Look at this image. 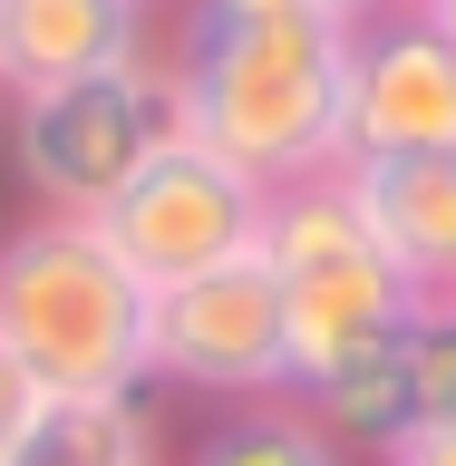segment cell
Returning a JSON list of instances; mask_svg holds the SVG:
<instances>
[{"instance_id":"9c48e42d","label":"cell","mask_w":456,"mask_h":466,"mask_svg":"<svg viewBox=\"0 0 456 466\" xmlns=\"http://www.w3.org/2000/svg\"><path fill=\"white\" fill-rule=\"evenodd\" d=\"M146 58V0H0V97Z\"/></svg>"},{"instance_id":"30bf717a","label":"cell","mask_w":456,"mask_h":466,"mask_svg":"<svg viewBox=\"0 0 456 466\" xmlns=\"http://www.w3.org/2000/svg\"><path fill=\"white\" fill-rule=\"evenodd\" d=\"M0 466H156L146 389H49Z\"/></svg>"},{"instance_id":"4fadbf2b","label":"cell","mask_w":456,"mask_h":466,"mask_svg":"<svg viewBox=\"0 0 456 466\" xmlns=\"http://www.w3.org/2000/svg\"><path fill=\"white\" fill-rule=\"evenodd\" d=\"M301 10H320V0H185V29H262V20H301Z\"/></svg>"},{"instance_id":"9a60e30c","label":"cell","mask_w":456,"mask_h":466,"mask_svg":"<svg viewBox=\"0 0 456 466\" xmlns=\"http://www.w3.org/2000/svg\"><path fill=\"white\" fill-rule=\"evenodd\" d=\"M379 466H456V418H437V428H408Z\"/></svg>"},{"instance_id":"8992f818","label":"cell","mask_w":456,"mask_h":466,"mask_svg":"<svg viewBox=\"0 0 456 466\" xmlns=\"http://www.w3.org/2000/svg\"><path fill=\"white\" fill-rule=\"evenodd\" d=\"M146 370L204 399H291V340H282V282L262 253H233L214 272L156 291L146 311Z\"/></svg>"},{"instance_id":"ac0fdd59","label":"cell","mask_w":456,"mask_h":466,"mask_svg":"<svg viewBox=\"0 0 456 466\" xmlns=\"http://www.w3.org/2000/svg\"><path fill=\"white\" fill-rule=\"evenodd\" d=\"M0 107H10V97H0Z\"/></svg>"},{"instance_id":"2e32d148","label":"cell","mask_w":456,"mask_h":466,"mask_svg":"<svg viewBox=\"0 0 456 466\" xmlns=\"http://www.w3.org/2000/svg\"><path fill=\"white\" fill-rule=\"evenodd\" d=\"M320 10H340V20H360V10H379V0H320Z\"/></svg>"},{"instance_id":"7c38bea8","label":"cell","mask_w":456,"mask_h":466,"mask_svg":"<svg viewBox=\"0 0 456 466\" xmlns=\"http://www.w3.org/2000/svg\"><path fill=\"white\" fill-rule=\"evenodd\" d=\"M399 389H408V428L456 418V311H418L399 330Z\"/></svg>"},{"instance_id":"277c9868","label":"cell","mask_w":456,"mask_h":466,"mask_svg":"<svg viewBox=\"0 0 456 466\" xmlns=\"http://www.w3.org/2000/svg\"><path fill=\"white\" fill-rule=\"evenodd\" d=\"M166 137H185L166 58H117V68L10 97V156L49 214H97Z\"/></svg>"},{"instance_id":"5b68a950","label":"cell","mask_w":456,"mask_h":466,"mask_svg":"<svg viewBox=\"0 0 456 466\" xmlns=\"http://www.w3.org/2000/svg\"><path fill=\"white\" fill-rule=\"evenodd\" d=\"M87 224L107 233V253L127 262L146 291H166V282H185V272H214V262L262 243V185L233 175L214 146L166 137Z\"/></svg>"},{"instance_id":"e0dca14e","label":"cell","mask_w":456,"mask_h":466,"mask_svg":"<svg viewBox=\"0 0 456 466\" xmlns=\"http://www.w3.org/2000/svg\"><path fill=\"white\" fill-rule=\"evenodd\" d=\"M428 10H437V20H447V29H456V0H428Z\"/></svg>"},{"instance_id":"3957f363","label":"cell","mask_w":456,"mask_h":466,"mask_svg":"<svg viewBox=\"0 0 456 466\" xmlns=\"http://www.w3.org/2000/svg\"><path fill=\"white\" fill-rule=\"evenodd\" d=\"M146 311L156 291L87 214H39L0 243V350L39 389H146Z\"/></svg>"},{"instance_id":"ba28073f","label":"cell","mask_w":456,"mask_h":466,"mask_svg":"<svg viewBox=\"0 0 456 466\" xmlns=\"http://www.w3.org/2000/svg\"><path fill=\"white\" fill-rule=\"evenodd\" d=\"M340 185L370 214L379 253L399 262V282L418 291V311H456V146H428V156H350Z\"/></svg>"},{"instance_id":"7a4b0ae2","label":"cell","mask_w":456,"mask_h":466,"mask_svg":"<svg viewBox=\"0 0 456 466\" xmlns=\"http://www.w3.org/2000/svg\"><path fill=\"white\" fill-rule=\"evenodd\" d=\"M262 262L282 282V340H291V399H311L320 379H340L350 360H379L418 320V291L399 282V262L379 253L370 214L350 204L340 166L311 185L262 195Z\"/></svg>"},{"instance_id":"5bb4252c","label":"cell","mask_w":456,"mask_h":466,"mask_svg":"<svg viewBox=\"0 0 456 466\" xmlns=\"http://www.w3.org/2000/svg\"><path fill=\"white\" fill-rule=\"evenodd\" d=\"M49 399V389H39V379L20 370V360H10V350H0V447H10V437L29 428V408Z\"/></svg>"},{"instance_id":"52a82bcc","label":"cell","mask_w":456,"mask_h":466,"mask_svg":"<svg viewBox=\"0 0 456 466\" xmlns=\"http://www.w3.org/2000/svg\"><path fill=\"white\" fill-rule=\"evenodd\" d=\"M340 137H350V156H428V146H456V29L437 20L428 0H379V10L350 20Z\"/></svg>"},{"instance_id":"6da1fadb","label":"cell","mask_w":456,"mask_h":466,"mask_svg":"<svg viewBox=\"0 0 456 466\" xmlns=\"http://www.w3.org/2000/svg\"><path fill=\"white\" fill-rule=\"evenodd\" d=\"M175 116L262 195L311 185L350 156L340 137V78H350V20L301 10L262 29H175Z\"/></svg>"},{"instance_id":"8fae6325","label":"cell","mask_w":456,"mask_h":466,"mask_svg":"<svg viewBox=\"0 0 456 466\" xmlns=\"http://www.w3.org/2000/svg\"><path fill=\"white\" fill-rule=\"evenodd\" d=\"M185 466H340V447L311 428L301 399H253V408H233L224 428H204Z\"/></svg>"}]
</instances>
